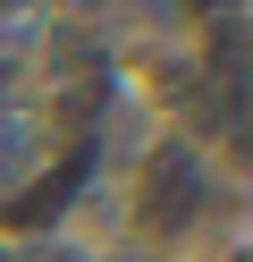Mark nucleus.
Masks as SVG:
<instances>
[{
	"label": "nucleus",
	"mask_w": 253,
	"mask_h": 262,
	"mask_svg": "<svg viewBox=\"0 0 253 262\" xmlns=\"http://www.w3.org/2000/svg\"><path fill=\"white\" fill-rule=\"evenodd\" d=\"M26 161H34V119H26V110H9V119H0V186L26 178Z\"/></svg>",
	"instance_id": "3"
},
{
	"label": "nucleus",
	"mask_w": 253,
	"mask_h": 262,
	"mask_svg": "<svg viewBox=\"0 0 253 262\" xmlns=\"http://www.w3.org/2000/svg\"><path fill=\"white\" fill-rule=\"evenodd\" d=\"M194 211H202V169H194V152H186V144H160V152H152V178H144V220L160 228V237H177Z\"/></svg>",
	"instance_id": "1"
},
{
	"label": "nucleus",
	"mask_w": 253,
	"mask_h": 262,
	"mask_svg": "<svg viewBox=\"0 0 253 262\" xmlns=\"http://www.w3.org/2000/svg\"><path fill=\"white\" fill-rule=\"evenodd\" d=\"M51 262H84V254H51Z\"/></svg>",
	"instance_id": "4"
},
{
	"label": "nucleus",
	"mask_w": 253,
	"mask_h": 262,
	"mask_svg": "<svg viewBox=\"0 0 253 262\" xmlns=\"http://www.w3.org/2000/svg\"><path fill=\"white\" fill-rule=\"evenodd\" d=\"M0 262H17V254H0Z\"/></svg>",
	"instance_id": "5"
},
{
	"label": "nucleus",
	"mask_w": 253,
	"mask_h": 262,
	"mask_svg": "<svg viewBox=\"0 0 253 262\" xmlns=\"http://www.w3.org/2000/svg\"><path fill=\"white\" fill-rule=\"evenodd\" d=\"M76 178H84V152L67 161L59 178H42L34 194H17V203H9V220H51V211H67V186H76Z\"/></svg>",
	"instance_id": "2"
}]
</instances>
